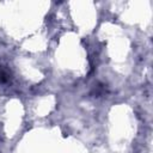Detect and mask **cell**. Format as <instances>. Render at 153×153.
<instances>
[{
    "instance_id": "cell-1",
    "label": "cell",
    "mask_w": 153,
    "mask_h": 153,
    "mask_svg": "<svg viewBox=\"0 0 153 153\" xmlns=\"http://www.w3.org/2000/svg\"><path fill=\"white\" fill-rule=\"evenodd\" d=\"M10 79V74L3 67V66H0V81L1 83H5Z\"/></svg>"
}]
</instances>
